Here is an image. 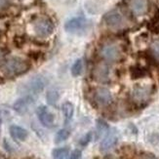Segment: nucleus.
Segmentation results:
<instances>
[{
  "mask_svg": "<svg viewBox=\"0 0 159 159\" xmlns=\"http://www.w3.org/2000/svg\"><path fill=\"white\" fill-rule=\"evenodd\" d=\"M30 68V65L27 61L20 58H10L6 60L1 66V70L7 76H18L25 72H26Z\"/></svg>",
  "mask_w": 159,
  "mask_h": 159,
  "instance_id": "nucleus-1",
  "label": "nucleus"
},
{
  "mask_svg": "<svg viewBox=\"0 0 159 159\" xmlns=\"http://www.w3.org/2000/svg\"><path fill=\"white\" fill-rule=\"evenodd\" d=\"M47 85V79L42 75H36L24 83L22 86V92L29 94L40 93Z\"/></svg>",
  "mask_w": 159,
  "mask_h": 159,
  "instance_id": "nucleus-2",
  "label": "nucleus"
},
{
  "mask_svg": "<svg viewBox=\"0 0 159 159\" xmlns=\"http://www.w3.org/2000/svg\"><path fill=\"white\" fill-rule=\"evenodd\" d=\"M34 31L41 37H47L51 35L54 31V24L47 18H39L33 24Z\"/></svg>",
  "mask_w": 159,
  "mask_h": 159,
  "instance_id": "nucleus-3",
  "label": "nucleus"
},
{
  "mask_svg": "<svg viewBox=\"0 0 159 159\" xmlns=\"http://www.w3.org/2000/svg\"><path fill=\"white\" fill-rule=\"evenodd\" d=\"M88 26L89 23L85 18L76 17L67 20L65 24V30L70 33H82L88 29Z\"/></svg>",
  "mask_w": 159,
  "mask_h": 159,
  "instance_id": "nucleus-4",
  "label": "nucleus"
},
{
  "mask_svg": "<svg viewBox=\"0 0 159 159\" xmlns=\"http://www.w3.org/2000/svg\"><path fill=\"white\" fill-rule=\"evenodd\" d=\"M101 57L107 61H116L120 59L121 52L119 47L114 43H107L100 50Z\"/></svg>",
  "mask_w": 159,
  "mask_h": 159,
  "instance_id": "nucleus-5",
  "label": "nucleus"
},
{
  "mask_svg": "<svg viewBox=\"0 0 159 159\" xmlns=\"http://www.w3.org/2000/svg\"><path fill=\"white\" fill-rule=\"evenodd\" d=\"M131 96L137 105H144L151 96V88L148 86H136Z\"/></svg>",
  "mask_w": 159,
  "mask_h": 159,
  "instance_id": "nucleus-6",
  "label": "nucleus"
},
{
  "mask_svg": "<svg viewBox=\"0 0 159 159\" xmlns=\"http://www.w3.org/2000/svg\"><path fill=\"white\" fill-rule=\"evenodd\" d=\"M125 22L126 20L124 16L117 10L109 11L105 16L106 25L108 27H111V29H120L125 25Z\"/></svg>",
  "mask_w": 159,
  "mask_h": 159,
  "instance_id": "nucleus-7",
  "label": "nucleus"
},
{
  "mask_svg": "<svg viewBox=\"0 0 159 159\" xmlns=\"http://www.w3.org/2000/svg\"><path fill=\"white\" fill-rule=\"evenodd\" d=\"M36 114L40 121L44 127L52 128L55 126V115L51 112L49 108L45 106H40L36 109Z\"/></svg>",
  "mask_w": 159,
  "mask_h": 159,
  "instance_id": "nucleus-8",
  "label": "nucleus"
},
{
  "mask_svg": "<svg viewBox=\"0 0 159 159\" xmlns=\"http://www.w3.org/2000/svg\"><path fill=\"white\" fill-rule=\"evenodd\" d=\"M94 99L98 105L102 107L109 106L112 102V96L107 89L106 88H99L96 90L94 94Z\"/></svg>",
  "mask_w": 159,
  "mask_h": 159,
  "instance_id": "nucleus-9",
  "label": "nucleus"
},
{
  "mask_svg": "<svg viewBox=\"0 0 159 159\" xmlns=\"http://www.w3.org/2000/svg\"><path fill=\"white\" fill-rule=\"evenodd\" d=\"M117 142H118V134H117L116 131H108L100 144L101 151H107L111 149L117 143Z\"/></svg>",
  "mask_w": 159,
  "mask_h": 159,
  "instance_id": "nucleus-10",
  "label": "nucleus"
},
{
  "mask_svg": "<svg viewBox=\"0 0 159 159\" xmlns=\"http://www.w3.org/2000/svg\"><path fill=\"white\" fill-rule=\"evenodd\" d=\"M34 100L31 96H26L22 99H19L15 103H14V109L20 114H25L30 110L31 106L33 105Z\"/></svg>",
  "mask_w": 159,
  "mask_h": 159,
  "instance_id": "nucleus-11",
  "label": "nucleus"
},
{
  "mask_svg": "<svg viewBox=\"0 0 159 159\" xmlns=\"http://www.w3.org/2000/svg\"><path fill=\"white\" fill-rule=\"evenodd\" d=\"M148 8V0H130V9L137 16H141L147 13Z\"/></svg>",
  "mask_w": 159,
  "mask_h": 159,
  "instance_id": "nucleus-12",
  "label": "nucleus"
},
{
  "mask_svg": "<svg viewBox=\"0 0 159 159\" xmlns=\"http://www.w3.org/2000/svg\"><path fill=\"white\" fill-rule=\"evenodd\" d=\"M9 132L14 140L20 142L25 141L27 136H29V133H27V131L25 128L18 125H11L9 128Z\"/></svg>",
  "mask_w": 159,
  "mask_h": 159,
  "instance_id": "nucleus-13",
  "label": "nucleus"
},
{
  "mask_svg": "<svg viewBox=\"0 0 159 159\" xmlns=\"http://www.w3.org/2000/svg\"><path fill=\"white\" fill-rule=\"evenodd\" d=\"M61 110H63L66 121H70L72 118L73 113H74L73 105L70 102H66L65 103H63V106H61Z\"/></svg>",
  "mask_w": 159,
  "mask_h": 159,
  "instance_id": "nucleus-14",
  "label": "nucleus"
},
{
  "mask_svg": "<svg viewBox=\"0 0 159 159\" xmlns=\"http://www.w3.org/2000/svg\"><path fill=\"white\" fill-rule=\"evenodd\" d=\"M95 77L100 81H106L108 77V70L106 66H97L95 70Z\"/></svg>",
  "mask_w": 159,
  "mask_h": 159,
  "instance_id": "nucleus-15",
  "label": "nucleus"
},
{
  "mask_svg": "<svg viewBox=\"0 0 159 159\" xmlns=\"http://www.w3.org/2000/svg\"><path fill=\"white\" fill-rule=\"evenodd\" d=\"M70 149L67 148H60L53 150V159H67Z\"/></svg>",
  "mask_w": 159,
  "mask_h": 159,
  "instance_id": "nucleus-16",
  "label": "nucleus"
},
{
  "mask_svg": "<svg viewBox=\"0 0 159 159\" xmlns=\"http://www.w3.org/2000/svg\"><path fill=\"white\" fill-rule=\"evenodd\" d=\"M108 132V126L103 120L97 121V138H101L102 135H107Z\"/></svg>",
  "mask_w": 159,
  "mask_h": 159,
  "instance_id": "nucleus-17",
  "label": "nucleus"
},
{
  "mask_svg": "<svg viewBox=\"0 0 159 159\" xmlns=\"http://www.w3.org/2000/svg\"><path fill=\"white\" fill-rule=\"evenodd\" d=\"M82 70H83V61L81 59H77L71 66L72 76H74V77L79 76V75L82 73Z\"/></svg>",
  "mask_w": 159,
  "mask_h": 159,
  "instance_id": "nucleus-18",
  "label": "nucleus"
},
{
  "mask_svg": "<svg viewBox=\"0 0 159 159\" xmlns=\"http://www.w3.org/2000/svg\"><path fill=\"white\" fill-rule=\"evenodd\" d=\"M70 135V132L66 129H61L60 131H58L56 136H55V143H63L66 140L68 139V137Z\"/></svg>",
  "mask_w": 159,
  "mask_h": 159,
  "instance_id": "nucleus-19",
  "label": "nucleus"
},
{
  "mask_svg": "<svg viewBox=\"0 0 159 159\" xmlns=\"http://www.w3.org/2000/svg\"><path fill=\"white\" fill-rule=\"evenodd\" d=\"M59 100V93L55 90L49 91L47 93V102L50 103V105H55Z\"/></svg>",
  "mask_w": 159,
  "mask_h": 159,
  "instance_id": "nucleus-20",
  "label": "nucleus"
},
{
  "mask_svg": "<svg viewBox=\"0 0 159 159\" xmlns=\"http://www.w3.org/2000/svg\"><path fill=\"white\" fill-rule=\"evenodd\" d=\"M150 25H151V30L159 32V13L154 17V19L152 20Z\"/></svg>",
  "mask_w": 159,
  "mask_h": 159,
  "instance_id": "nucleus-21",
  "label": "nucleus"
},
{
  "mask_svg": "<svg viewBox=\"0 0 159 159\" xmlns=\"http://www.w3.org/2000/svg\"><path fill=\"white\" fill-rule=\"evenodd\" d=\"M151 48H152V52L155 55V57H157L159 59V40L154 41V42L152 43Z\"/></svg>",
  "mask_w": 159,
  "mask_h": 159,
  "instance_id": "nucleus-22",
  "label": "nucleus"
},
{
  "mask_svg": "<svg viewBox=\"0 0 159 159\" xmlns=\"http://www.w3.org/2000/svg\"><path fill=\"white\" fill-rule=\"evenodd\" d=\"M91 138H92V134L91 133H88L87 135H85L84 137L82 138V140L80 141V144L83 147V146H86V144L91 141Z\"/></svg>",
  "mask_w": 159,
  "mask_h": 159,
  "instance_id": "nucleus-23",
  "label": "nucleus"
},
{
  "mask_svg": "<svg viewBox=\"0 0 159 159\" xmlns=\"http://www.w3.org/2000/svg\"><path fill=\"white\" fill-rule=\"evenodd\" d=\"M80 157H81V151L76 149V150H74L73 152L70 154V158H68V159H80Z\"/></svg>",
  "mask_w": 159,
  "mask_h": 159,
  "instance_id": "nucleus-24",
  "label": "nucleus"
},
{
  "mask_svg": "<svg viewBox=\"0 0 159 159\" xmlns=\"http://www.w3.org/2000/svg\"><path fill=\"white\" fill-rule=\"evenodd\" d=\"M10 0H0V9H3L8 6Z\"/></svg>",
  "mask_w": 159,
  "mask_h": 159,
  "instance_id": "nucleus-25",
  "label": "nucleus"
},
{
  "mask_svg": "<svg viewBox=\"0 0 159 159\" xmlns=\"http://www.w3.org/2000/svg\"><path fill=\"white\" fill-rule=\"evenodd\" d=\"M143 159H157L155 156H152V155H146L143 157Z\"/></svg>",
  "mask_w": 159,
  "mask_h": 159,
  "instance_id": "nucleus-26",
  "label": "nucleus"
}]
</instances>
